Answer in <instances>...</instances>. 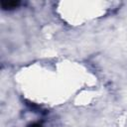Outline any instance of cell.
<instances>
[{"label": "cell", "mask_w": 127, "mask_h": 127, "mask_svg": "<svg viewBox=\"0 0 127 127\" xmlns=\"http://www.w3.org/2000/svg\"><path fill=\"white\" fill-rule=\"evenodd\" d=\"M20 4L19 1H1V6L3 9H13Z\"/></svg>", "instance_id": "6da1fadb"}, {"label": "cell", "mask_w": 127, "mask_h": 127, "mask_svg": "<svg viewBox=\"0 0 127 127\" xmlns=\"http://www.w3.org/2000/svg\"><path fill=\"white\" fill-rule=\"evenodd\" d=\"M29 127H41V125H39V124H32Z\"/></svg>", "instance_id": "7a4b0ae2"}]
</instances>
